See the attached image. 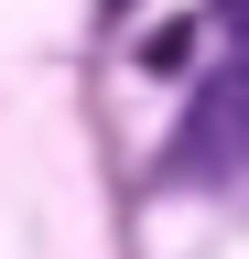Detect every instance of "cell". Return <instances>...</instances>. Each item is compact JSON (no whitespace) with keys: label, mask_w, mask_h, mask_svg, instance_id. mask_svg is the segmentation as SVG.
<instances>
[{"label":"cell","mask_w":249,"mask_h":259,"mask_svg":"<svg viewBox=\"0 0 249 259\" xmlns=\"http://www.w3.org/2000/svg\"><path fill=\"white\" fill-rule=\"evenodd\" d=\"M238 151H249V65H228V76H217V87L195 97L173 173H217V162H238Z\"/></svg>","instance_id":"cell-1"},{"label":"cell","mask_w":249,"mask_h":259,"mask_svg":"<svg viewBox=\"0 0 249 259\" xmlns=\"http://www.w3.org/2000/svg\"><path fill=\"white\" fill-rule=\"evenodd\" d=\"M141 65H152V76H184V65H195V11L152 22V32H141Z\"/></svg>","instance_id":"cell-2"},{"label":"cell","mask_w":249,"mask_h":259,"mask_svg":"<svg viewBox=\"0 0 249 259\" xmlns=\"http://www.w3.org/2000/svg\"><path fill=\"white\" fill-rule=\"evenodd\" d=\"M109 11H130V0H109Z\"/></svg>","instance_id":"cell-3"}]
</instances>
